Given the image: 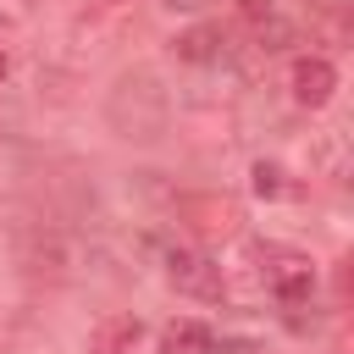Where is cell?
<instances>
[{
	"instance_id": "cell-1",
	"label": "cell",
	"mask_w": 354,
	"mask_h": 354,
	"mask_svg": "<svg viewBox=\"0 0 354 354\" xmlns=\"http://www.w3.org/2000/svg\"><path fill=\"white\" fill-rule=\"evenodd\" d=\"M260 277H266V288H271L282 304H310V293H315V266H310V254L282 249V243H266V249H260Z\"/></svg>"
},
{
	"instance_id": "cell-2",
	"label": "cell",
	"mask_w": 354,
	"mask_h": 354,
	"mask_svg": "<svg viewBox=\"0 0 354 354\" xmlns=\"http://www.w3.org/2000/svg\"><path fill=\"white\" fill-rule=\"evenodd\" d=\"M166 282L183 293V299H199V304H221L227 299V277L210 254L199 249H171L166 254Z\"/></svg>"
},
{
	"instance_id": "cell-3",
	"label": "cell",
	"mask_w": 354,
	"mask_h": 354,
	"mask_svg": "<svg viewBox=\"0 0 354 354\" xmlns=\"http://www.w3.org/2000/svg\"><path fill=\"white\" fill-rule=\"evenodd\" d=\"M177 216H183V227H188L194 238H205V243H221V238H232V232L243 227V210H238V199H227V194H183V199H177Z\"/></svg>"
},
{
	"instance_id": "cell-4",
	"label": "cell",
	"mask_w": 354,
	"mask_h": 354,
	"mask_svg": "<svg viewBox=\"0 0 354 354\" xmlns=\"http://www.w3.org/2000/svg\"><path fill=\"white\" fill-rule=\"evenodd\" d=\"M238 28L260 50H288L293 44V22L277 11V0H238Z\"/></svg>"
},
{
	"instance_id": "cell-5",
	"label": "cell",
	"mask_w": 354,
	"mask_h": 354,
	"mask_svg": "<svg viewBox=\"0 0 354 354\" xmlns=\"http://www.w3.org/2000/svg\"><path fill=\"white\" fill-rule=\"evenodd\" d=\"M288 83H293V100H299L304 111H321V105L332 100V88H337V66H332L326 55H299Z\"/></svg>"
},
{
	"instance_id": "cell-6",
	"label": "cell",
	"mask_w": 354,
	"mask_h": 354,
	"mask_svg": "<svg viewBox=\"0 0 354 354\" xmlns=\"http://www.w3.org/2000/svg\"><path fill=\"white\" fill-rule=\"evenodd\" d=\"M138 343H144L138 315H100L88 332V354H138Z\"/></svg>"
},
{
	"instance_id": "cell-7",
	"label": "cell",
	"mask_w": 354,
	"mask_h": 354,
	"mask_svg": "<svg viewBox=\"0 0 354 354\" xmlns=\"http://www.w3.org/2000/svg\"><path fill=\"white\" fill-rule=\"evenodd\" d=\"M171 55H177V61H194V66H210V61L227 55V39H221V28L199 22V28H188V33L171 39Z\"/></svg>"
},
{
	"instance_id": "cell-8",
	"label": "cell",
	"mask_w": 354,
	"mask_h": 354,
	"mask_svg": "<svg viewBox=\"0 0 354 354\" xmlns=\"http://www.w3.org/2000/svg\"><path fill=\"white\" fill-rule=\"evenodd\" d=\"M205 348H210V326H199V321L166 326V354H205Z\"/></svg>"
},
{
	"instance_id": "cell-9",
	"label": "cell",
	"mask_w": 354,
	"mask_h": 354,
	"mask_svg": "<svg viewBox=\"0 0 354 354\" xmlns=\"http://www.w3.org/2000/svg\"><path fill=\"white\" fill-rule=\"evenodd\" d=\"M254 194H260V199H277V194H282V171L260 160V166H254Z\"/></svg>"
},
{
	"instance_id": "cell-10",
	"label": "cell",
	"mask_w": 354,
	"mask_h": 354,
	"mask_svg": "<svg viewBox=\"0 0 354 354\" xmlns=\"http://www.w3.org/2000/svg\"><path fill=\"white\" fill-rule=\"evenodd\" d=\"M171 11H199V6H210V0H166Z\"/></svg>"
},
{
	"instance_id": "cell-11",
	"label": "cell",
	"mask_w": 354,
	"mask_h": 354,
	"mask_svg": "<svg viewBox=\"0 0 354 354\" xmlns=\"http://www.w3.org/2000/svg\"><path fill=\"white\" fill-rule=\"evenodd\" d=\"M6 72H11V61H6V50H0V83H6Z\"/></svg>"
}]
</instances>
